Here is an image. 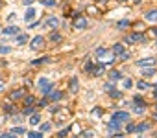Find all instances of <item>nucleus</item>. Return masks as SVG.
<instances>
[{"label": "nucleus", "mask_w": 157, "mask_h": 138, "mask_svg": "<svg viewBox=\"0 0 157 138\" xmlns=\"http://www.w3.org/2000/svg\"><path fill=\"white\" fill-rule=\"evenodd\" d=\"M37 87H39V90H41L44 96H48V94L52 92V83H50L48 78H41V79L37 81Z\"/></svg>", "instance_id": "f257e3e1"}, {"label": "nucleus", "mask_w": 157, "mask_h": 138, "mask_svg": "<svg viewBox=\"0 0 157 138\" xmlns=\"http://www.w3.org/2000/svg\"><path fill=\"white\" fill-rule=\"evenodd\" d=\"M72 26H74L76 30H85V28H87V19H85L83 15H74Z\"/></svg>", "instance_id": "f03ea898"}, {"label": "nucleus", "mask_w": 157, "mask_h": 138, "mask_svg": "<svg viewBox=\"0 0 157 138\" xmlns=\"http://www.w3.org/2000/svg\"><path fill=\"white\" fill-rule=\"evenodd\" d=\"M43 26L48 28V30H56V28L59 26V19H57V17H48V19L43 20Z\"/></svg>", "instance_id": "7ed1b4c3"}, {"label": "nucleus", "mask_w": 157, "mask_h": 138, "mask_svg": "<svg viewBox=\"0 0 157 138\" xmlns=\"http://www.w3.org/2000/svg\"><path fill=\"white\" fill-rule=\"evenodd\" d=\"M126 42H146V35L144 33H131L126 37Z\"/></svg>", "instance_id": "20e7f679"}, {"label": "nucleus", "mask_w": 157, "mask_h": 138, "mask_svg": "<svg viewBox=\"0 0 157 138\" xmlns=\"http://www.w3.org/2000/svg\"><path fill=\"white\" fill-rule=\"evenodd\" d=\"M43 46H44V37L43 35H37V37L32 39V44H30L32 50H41Z\"/></svg>", "instance_id": "39448f33"}, {"label": "nucleus", "mask_w": 157, "mask_h": 138, "mask_svg": "<svg viewBox=\"0 0 157 138\" xmlns=\"http://www.w3.org/2000/svg\"><path fill=\"white\" fill-rule=\"evenodd\" d=\"M35 17H37V11H35L33 8H28L26 13H24V22H26V24H28V22H33Z\"/></svg>", "instance_id": "423d86ee"}, {"label": "nucleus", "mask_w": 157, "mask_h": 138, "mask_svg": "<svg viewBox=\"0 0 157 138\" xmlns=\"http://www.w3.org/2000/svg\"><path fill=\"white\" fill-rule=\"evenodd\" d=\"M131 116H129V112H126V111H117L115 114H113V120H118V122H126V120H129Z\"/></svg>", "instance_id": "0eeeda50"}, {"label": "nucleus", "mask_w": 157, "mask_h": 138, "mask_svg": "<svg viewBox=\"0 0 157 138\" xmlns=\"http://www.w3.org/2000/svg\"><path fill=\"white\" fill-rule=\"evenodd\" d=\"M137 64H139V66H142V68H146V66H155V59H153V57L139 59V61H137Z\"/></svg>", "instance_id": "6e6552de"}, {"label": "nucleus", "mask_w": 157, "mask_h": 138, "mask_svg": "<svg viewBox=\"0 0 157 138\" xmlns=\"http://www.w3.org/2000/svg\"><path fill=\"white\" fill-rule=\"evenodd\" d=\"M19 31H21V28L13 24V26H8V28L4 30V35H8V37H10V35H19Z\"/></svg>", "instance_id": "1a4fd4ad"}, {"label": "nucleus", "mask_w": 157, "mask_h": 138, "mask_svg": "<svg viewBox=\"0 0 157 138\" xmlns=\"http://www.w3.org/2000/svg\"><path fill=\"white\" fill-rule=\"evenodd\" d=\"M109 79H111V83H115V81H122V79H124V76H122V72L113 70V72L109 74Z\"/></svg>", "instance_id": "9d476101"}, {"label": "nucleus", "mask_w": 157, "mask_h": 138, "mask_svg": "<svg viewBox=\"0 0 157 138\" xmlns=\"http://www.w3.org/2000/svg\"><path fill=\"white\" fill-rule=\"evenodd\" d=\"M78 87H80V81H78V78H72V79H70V83H68L70 92H78Z\"/></svg>", "instance_id": "9b49d317"}, {"label": "nucleus", "mask_w": 157, "mask_h": 138, "mask_svg": "<svg viewBox=\"0 0 157 138\" xmlns=\"http://www.w3.org/2000/svg\"><path fill=\"white\" fill-rule=\"evenodd\" d=\"M150 129V123H146V122H142V123H139L137 127H135V133H146Z\"/></svg>", "instance_id": "f8f14e48"}, {"label": "nucleus", "mask_w": 157, "mask_h": 138, "mask_svg": "<svg viewBox=\"0 0 157 138\" xmlns=\"http://www.w3.org/2000/svg\"><path fill=\"white\" fill-rule=\"evenodd\" d=\"M104 72H105V66H104V64H100V66H94V70H93V76L100 78V76H102Z\"/></svg>", "instance_id": "ddd939ff"}, {"label": "nucleus", "mask_w": 157, "mask_h": 138, "mask_svg": "<svg viewBox=\"0 0 157 138\" xmlns=\"http://www.w3.org/2000/svg\"><path fill=\"white\" fill-rule=\"evenodd\" d=\"M142 76H144V78H151V76H155V68H153V66L144 68V70H142Z\"/></svg>", "instance_id": "4468645a"}, {"label": "nucleus", "mask_w": 157, "mask_h": 138, "mask_svg": "<svg viewBox=\"0 0 157 138\" xmlns=\"http://www.w3.org/2000/svg\"><path fill=\"white\" fill-rule=\"evenodd\" d=\"M124 52H126V50H124V46H122V44H115V46H113V53H115L117 57H120Z\"/></svg>", "instance_id": "2eb2a0df"}, {"label": "nucleus", "mask_w": 157, "mask_h": 138, "mask_svg": "<svg viewBox=\"0 0 157 138\" xmlns=\"http://www.w3.org/2000/svg\"><path fill=\"white\" fill-rule=\"evenodd\" d=\"M48 98H50L52 101H57V100H61V98H63V94H61L59 90H54V92H50V94H48Z\"/></svg>", "instance_id": "dca6fc26"}, {"label": "nucleus", "mask_w": 157, "mask_h": 138, "mask_svg": "<svg viewBox=\"0 0 157 138\" xmlns=\"http://www.w3.org/2000/svg\"><path fill=\"white\" fill-rule=\"evenodd\" d=\"M133 101H135V103H133V107H146V101H144L140 96H135V98H133Z\"/></svg>", "instance_id": "f3484780"}, {"label": "nucleus", "mask_w": 157, "mask_h": 138, "mask_svg": "<svg viewBox=\"0 0 157 138\" xmlns=\"http://www.w3.org/2000/svg\"><path fill=\"white\" fill-rule=\"evenodd\" d=\"M22 96H24V90H22V89H19V90H15V92L10 94L11 100H19V98H22Z\"/></svg>", "instance_id": "a211bd4d"}, {"label": "nucleus", "mask_w": 157, "mask_h": 138, "mask_svg": "<svg viewBox=\"0 0 157 138\" xmlns=\"http://www.w3.org/2000/svg\"><path fill=\"white\" fill-rule=\"evenodd\" d=\"M30 123H32V125H39V123H41V116H39V114H32V116H30Z\"/></svg>", "instance_id": "6ab92c4d"}, {"label": "nucleus", "mask_w": 157, "mask_h": 138, "mask_svg": "<svg viewBox=\"0 0 157 138\" xmlns=\"http://www.w3.org/2000/svg\"><path fill=\"white\" fill-rule=\"evenodd\" d=\"M146 20H157V9H151L146 13Z\"/></svg>", "instance_id": "aec40b11"}, {"label": "nucleus", "mask_w": 157, "mask_h": 138, "mask_svg": "<svg viewBox=\"0 0 157 138\" xmlns=\"http://www.w3.org/2000/svg\"><path fill=\"white\" fill-rule=\"evenodd\" d=\"M24 42H28V35L19 33V35H17V44H24Z\"/></svg>", "instance_id": "412c9836"}, {"label": "nucleus", "mask_w": 157, "mask_h": 138, "mask_svg": "<svg viewBox=\"0 0 157 138\" xmlns=\"http://www.w3.org/2000/svg\"><path fill=\"white\" fill-rule=\"evenodd\" d=\"M137 87H139V90H146V89H153L150 83H146V81H139L137 83Z\"/></svg>", "instance_id": "4be33fe9"}, {"label": "nucleus", "mask_w": 157, "mask_h": 138, "mask_svg": "<svg viewBox=\"0 0 157 138\" xmlns=\"http://www.w3.org/2000/svg\"><path fill=\"white\" fill-rule=\"evenodd\" d=\"M39 2L43 4V6H46V8H54L57 2H56V0H39Z\"/></svg>", "instance_id": "5701e85b"}, {"label": "nucleus", "mask_w": 157, "mask_h": 138, "mask_svg": "<svg viewBox=\"0 0 157 138\" xmlns=\"http://www.w3.org/2000/svg\"><path fill=\"white\" fill-rule=\"evenodd\" d=\"M33 103H35V98H33V96H26V98H24V105H26V107H32Z\"/></svg>", "instance_id": "b1692460"}, {"label": "nucleus", "mask_w": 157, "mask_h": 138, "mask_svg": "<svg viewBox=\"0 0 157 138\" xmlns=\"http://www.w3.org/2000/svg\"><path fill=\"white\" fill-rule=\"evenodd\" d=\"M28 138H43V133L41 131H30L28 133Z\"/></svg>", "instance_id": "393cba45"}, {"label": "nucleus", "mask_w": 157, "mask_h": 138, "mask_svg": "<svg viewBox=\"0 0 157 138\" xmlns=\"http://www.w3.org/2000/svg\"><path fill=\"white\" fill-rule=\"evenodd\" d=\"M83 70H85V72H91V74H93V70H94V64H93L91 61H87V63H85V66H83Z\"/></svg>", "instance_id": "a878e982"}, {"label": "nucleus", "mask_w": 157, "mask_h": 138, "mask_svg": "<svg viewBox=\"0 0 157 138\" xmlns=\"http://www.w3.org/2000/svg\"><path fill=\"white\" fill-rule=\"evenodd\" d=\"M50 41H52V42H59V41H61V35L56 33V31H52V33H50Z\"/></svg>", "instance_id": "bb28decb"}, {"label": "nucleus", "mask_w": 157, "mask_h": 138, "mask_svg": "<svg viewBox=\"0 0 157 138\" xmlns=\"http://www.w3.org/2000/svg\"><path fill=\"white\" fill-rule=\"evenodd\" d=\"M107 94H109L111 98H117V100H118V98H122V92H120V90H115V89H113V90H109Z\"/></svg>", "instance_id": "cd10ccee"}, {"label": "nucleus", "mask_w": 157, "mask_h": 138, "mask_svg": "<svg viewBox=\"0 0 157 138\" xmlns=\"http://www.w3.org/2000/svg\"><path fill=\"white\" fill-rule=\"evenodd\" d=\"M128 26H131V22H129V20H120V22L117 24V28H118V30H122V28H128Z\"/></svg>", "instance_id": "c85d7f7f"}, {"label": "nucleus", "mask_w": 157, "mask_h": 138, "mask_svg": "<svg viewBox=\"0 0 157 138\" xmlns=\"http://www.w3.org/2000/svg\"><path fill=\"white\" fill-rule=\"evenodd\" d=\"M46 61H48V57H39V59H33V61H32V64H33V66H37V64H41V63H46Z\"/></svg>", "instance_id": "c756f323"}, {"label": "nucleus", "mask_w": 157, "mask_h": 138, "mask_svg": "<svg viewBox=\"0 0 157 138\" xmlns=\"http://www.w3.org/2000/svg\"><path fill=\"white\" fill-rule=\"evenodd\" d=\"M50 129H52V123H48V122L46 123H41V133H48Z\"/></svg>", "instance_id": "7c9ffc66"}, {"label": "nucleus", "mask_w": 157, "mask_h": 138, "mask_svg": "<svg viewBox=\"0 0 157 138\" xmlns=\"http://www.w3.org/2000/svg\"><path fill=\"white\" fill-rule=\"evenodd\" d=\"M96 55H98V57L107 55V48H104V46H102V48H96Z\"/></svg>", "instance_id": "2f4dec72"}, {"label": "nucleus", "mask_w": 157, "mask_h": 138, "mask_svg": "<svg viewBox=\"0 0 157 138\" xmlns=\"http://www.w3.org/2000/svg\"><path fill=\"white\" fill-rule=\"evenodd\" d=\"M10 52H11V46H6V44L0 46V53H2V55H6V53H10Z\"/></svg>", "instance_id": "473e14b6"}, {"label": "nucleus", "mask_w": 157, "mask_h": 138, "mask_svg": "<svg viewBox=\"0 0 157 138\" xmlns=\"http://www.w3.org/2000/svg\"><path fill=\"white\" fill-rule=\"evenodd\" d=\"M11 133H13V134H22V133H26V131H24V127H13Z\"/></svg>", "instance_id": "72a5a7b5"}, {"label": "nucleus", "mask_w": 157, "mask_h": 138, "mask_svg": "<svg viewBox=\"0 0 157 138\" xmlns=\"http://www.w3.org/2000/svg\"><path fill=\"white\" fill-rule=\"evenodd\" d=\"M0 138H17V134H13L10 131V133H2V134H0Z\"/></svg>", "instance_id": "f704fd0d"}, {"label": "nucleus", "mask_w": 157, "mask_h": 138, "mask_svg": "<svg viewBox=\"0 0 157 138\" xmlns=\"http://www.w3.org/2000/svg\"><path fill=\"white\" fill-rule=\"evenodd\" d=\"M133 87V81L131 79H124V89H131Z\"/></svg>", "instance_id": "c9c22d12"}, {"label": "nucleus", "mask_w": 157, "mask_h": 138, "mask_svg": "<svg viewBox=\"0 0 157 138\" xmlns=\"http://www.w3.org/2000/svg\"><path fill=\"white\" fill-rule=\"evenodd\" d=\"M113 89H115L113 83H105V85H104V90H105V92H109V90H113Z\"/></svg>", "instance_id": "e433bc0d"}, {"label": "nucleus", "mask_w": 157, "mask_h": 138, "mask_svg": "<svg viewBox=\"0 0 157 138\" xmlns=\"http://www.w3.org/2000/svg\"><path fill=\"white\" fill-rule=\"evenodd\" d=\"M48 101H50L48 98H43V100H41V101H39L37 105H39V107H46V105H48Z\"/></svg>", "instance_id": "4c0bfd02"}, {"label": "nucleus", "mask_w": 157, "mask_h": 138, "mask_svg": "<svg viewBox=\"0 0 157 138\" xmlns=\"http://www.w3.org/2000/svg\"><path fill=\"white\" fill-rule=\"evenodd\" d=\"M102 112H104V111H102L100 107H96V109L93 111V116H96V118H98V116H102Z\"/></svg>", "instance_id": "58836bf2"}, {"label": "nucleus", "mask_w": 157, "mask_h": 138, "mask_svg": "<svg viewBox=\"0 0 157 138\" xmlns=\"http://www.w3.org/2000/svg\"><path fill=\"white\" fill-rule=\"evenodd\" d=\"M68 131H70V129H61V131H59V133H57V136H59V138H65V136H67V133H68Z\"/></svg>", "instance_id": "ea45409f"}, {"label": "nucleus", "mask_w": 157, "mask_h": 138, "mask_svg": "<svg viewBox=\"0 0 157 138\" xmlns=\"http://www.w3.org/2000/svg\"><path fill=\"white\" fill-rule=\"evenodd\" d=\"M133 109V112H137V114H142L144 112V107H131Z\"/></svg>", "instance_id": "a19ab883"}, {"label": "nucleus", "mask_w": 157, "mask_h": 138, "mask_svg": "<svg viewBox=\"0 0 157 138\" xmlns=\"http://www.w3.org/2000/svg\"><path fill=\"white\" fill-rule=\"evenodd\" d=\"M4 109H6V112H10V114H11V112H15V109H13L10 103H6V105H4Z\"/></svg>", "instance_id": "79ce46f5"}, {"label": "nucleus", "mask_w": 157, "mask_h": 138, "mask_svg": "<svg viewBox=\"0 0 157 138\" xmlns=\"http://www.w3.org/2000/svg\"><path fill=\"white\" fill-rule=\"evenodd\" d=\"M24 114L28 116V114H33V105L32 107H24Z\"/></svg>", "instance_id": "37998d69"}, {"label": "nucleus", "mask_w": 157, "mask_h": 138, "mask_svg": "<svg viewBox=\"0 0 157 138\" xmlns=\"http://www.w3.org/2000/svg\"><path fill=\"white\" fill-rule=\"evenodd\" d=\"M118 59H120V61H128V59H129V53H128V52H124V53H122Z\"/></svg>", "instance_id": "c03bdc74"}, {"label": "nucleus", "mask_w": 157, "mask_h": 138, "mask_svg": "<svg viewBox=\"0 0 157 138\" xmlns=\"http://www.w3.org/2000/svg\"><path fill=\"white\" fill-rule=\"evenodd\" d=\"M33 2H35V0H22V4H24V6H32Z\"/></svg>", "instance_id": "a18cd8bd"}, {"label": "nucleus", "mask_w": 157, "mask_h": 138, "mask_svg": "<svg viewBox=\"0 0 157 138\" xmlns=\"http://www.w3.org/2000/svg\"><path fill=\"white\" fill-rule=\"evenodd\" d=\"M128 133H135V125H133V123L128 125Z\"/></svg>", "instance_id": "49530a36"}, {"label": "nucleus", "mask_w": 157, "mask_h": 138, "mask_svg": "<svg viewBox=\"0 0 157 138\" xmlns=\"http://www.w3.org/2000/svg\"><path fill=\"white\" fill-rule=\"evenodd\" d=\"M15 17H17V15H15V13H11V15L8 17V20H10V22H13V20H15Z\"/></svg>", "instance_id": "de8ad7c7"}, {"label": "nucleus", "mask_w": 157, "mask_h": 138, "mask_svg": "<svg viewBox=\"0 0 157 138\" xmlns=\"http://www.w3.org/2000/svg\"><path fill=\"white\" fill-rule=\"evenodd\" d=\"M83 134H85V138H93V133H91V131H85Z\"/></svg>", "instance_id": "09e8293b"}, {"label": "nucleus", "mask_w": 157, "mask_h": 138, "mask_svg": "<svg viewBox=\"0 0 157 138\" xmlns=\"http://www.w3.org/2000/svg\"><path fill=\"white\" fill-rule=\"evenodd\" d=\"M151 35H155V37H157V28H151Z\"/></svg>", "instance_id": "8fccbe9b"}, {"label": "nucleus", "mask_w": 157, "mask_h": 138, "mask_svg": "<svg viewBox=\"0 0 157 138\" xmlns=\"http://www.w3.org/2000/svg\"><path fill=\"white\" fill-rule=\"evenodd\" d=\"M133 2H135V4H140V2H142V0H133Z\"/></svg>", "instance_id": "3c124183"}, {"label": "nucleus", "mask_w": 157, "mask_h": 138, "mask_svg": "<svg viewBox=\"0 0 157 138\" xmlns=\"http://www.w3.org/2000/svg\"><path fill=\"white\" fill-rule=\"evenodd\" d=\"M153 96H155V98H157V89H155V90H153Z\"/></svg>", "instance_id": "603ef678"}, {"label": "nucleus", "mask_w": 157, "mask_h": 138, "mask_svg": "<svg viewBox=\"0 0 157 138\" xmlns=\"http://www.w3.org/2000/svg\"><path fill=\"white\" fill-rule=\"evenodd\" d=\"M153 118H155V120H157V112H155V114H153Z\"/></svg>", "instance_id": "864d4df0"}, {"label": "nucleus", "mask_w": 157, "mask_h": 138, "mask_svg": "<svg viewBox=\"0 0 157 138\" xmlns=\"http://www.w3.org/2000/svg\"><path fill=\"white\" fill-rule=\"evenodd\" d=\"M118 2H126V0H118Z\"/></svg>", "instance_id": "5fc2aeb1"}, {"label": "nucleus", "mask_w": 157, "mask_h": 138, "mask_svg": "<svg viewBox=\"0 0 157 138\" xmlns=\"http://www.w3.org/2000/svg\"><path fill=\"white\" fill-rule=\"evenodd\" d=\"M0 6H2V0H0Z\"/></svg>", "instance_id": "6e6d98bb"}, {"label": "nucleus", "mask_w": 157, "mask_h": 138, "mask_svg": "<svg viewBox=\"0 0 157 138\" xmlns=\"http://www.w3.org/2000/svg\"><path fill=\"white\" fill-rule=\"evenodd\" d=\"M155 109H157V103H155Z\"/></svg>", "instance_id": "4d7b16f0"}, {"label": "nucleus", "mask_w": 157, "mask_h": 138, "mask_svg": "<svg viewBox=\"0 0 157 138\" xmlns=\"http://www.w3.org/2000/svg\"><path fill=\"white\" fill-rule=\"evenodd\" d=\"M74 138H78V136H74Z\"/></svg>", "instance_id": "13d9d810"}, {"label": "nucleus", "mask_w": 157, "mask_h": 138, "mask_svg": "<svg viewBox=\"0 0 157 138\" xmlns=\"http://www.w3.org/2000/svg\"><path fill=\"white\" fill-rule=\"evenodd\" d=\"M155 44H157V42H155Z\"/></svg>", "instance_id": "bf43d9fd"}]
</instances>
